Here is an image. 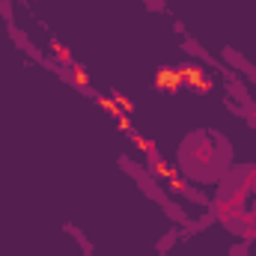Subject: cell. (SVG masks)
<instances>
[{"instance_id": "cell-1", "label": "cell", "mask_w": 256, "mask_h": 256, "mask_svg": "<svg viewBox=\"0 0 256 256\" xmlns=\"http://www.w3.org/2000/svg\"><path fill=\"white\" fill-rule=\"evenodd\" d=\"M179 74H182V84H188V86L200 90V92H208V90L214 86V84H212V78H208L200 66H194V63L179 66Z\"/></svg>"}, {"instance_id": "cell-4", "label": "cell", "mask_w": 256, "mask_h": 256, "mask_svg": "<svg viewBox=\"0 0 256 256\" xmlns=\"http://www.w3.org/2000/svg\"><path fill=\"white\" fill-rule=\"evenodd\" d=\"M102 104H104V110H108V114H114V116H120V108H116L114 102H104V98H102Z\"/></svg>"}, {"instance_id": "cell-2", "label": "cell", "mask_w": 256, "mask_h": 256, "mask_svg": "<svg viewBox=\"0 0 256 256\" xmlns=\"http://www.w3.org/2000/svg\"><path fill=\"white\" fill-rule=\"evenodd\" d=\"M152 84L161 92H176L182 86V74H179V68H158L155 78H152Z\"/></svg>"}, {"instance_id": "cell-3", "label": "cell", "mask_w": 256, "mask_h": 256, "mask_svg": "<svg viewBox=\"0 0 256 256\" xmlns=\"http://www.w3.org/2000/svg\"><path fill=\"white\" fill-rule=\"evenodd\" d=\"M74 78H78V84H90V74L84 68H74Z\"/></svg>"}, {"instance_id": "cell-5", "label": "cell", "mask_w": 256, "mask_h": 256, "mask_svg": "<svg viewBox=\"0 0 256 256\" xmlns=\"http://www.w3.org/2000/svg\"><path fill=\"white\" fill-rule=\"evenodd\" d=\"M116 104H122V110H128V114H131V102H128L126 96H116Z\"/></svg>"}]
</instances>
